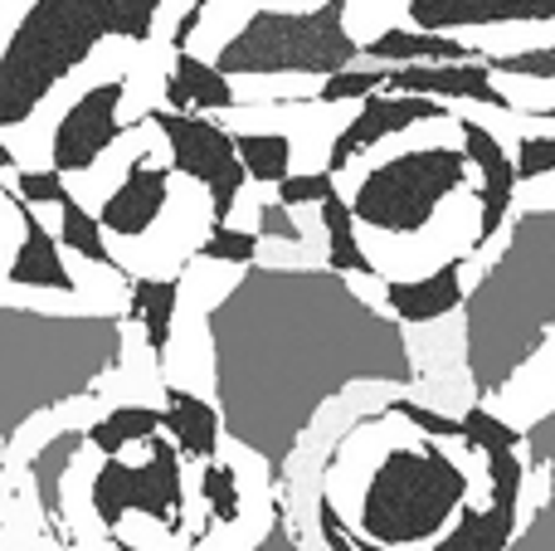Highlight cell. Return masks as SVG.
I'll use <instances>...</instances> for the list:
<instances>
[{
    "mask_svg": "<svg viewBox=\"0 0 555 551\" xmlns=\"http://www.w3.org/2000/svg\"><path fill=\"white\" fill-rule=\"evenodd\" d=\"M195 259L210 264H230V269H244V264L259 259V230H240L230 220H210V234L201 240Z\"/></svg>",
    "mask_w": 555,
    "mask_h": 551,
    "instance_id": "28",
    "label": "cell"
},
{
    "mask_svg": "<svg viewBox=\"0 0 555 551\" xmlns=\"http://www.w3.org/2000/svg\"><path fill=\"white\" fill-rule=\"evenodd\" d=\"M162 430L176 439L181 459H191V464H205V459L220 454V435H224L220 406H210V400L191 396V390H181V386H166Z\"/></svg>",
    "mask_w": 555,
    "mask_h": 551,
    "instance_id": "20",
    "label": "cell"
},
{
    "mask_svg": "<svg viewBox=\"0 0 555 551\" xmlns=\"http://www.w3.org/2000/svg\"><path fill=\"white\" fill-rule=\"evenodd\" d=\"M162 103L181 107V113L185 107H195V113H230V107L240 103V93H234L230 74H220V68L205 64L191 49H176L171 74H166V84H162Z\"/></svg>",
    "mask_w": 555,
    "mask_h": 551,
    "instance_id": "19",
    "label": "cell"
},
{
    "mask_svg": "<svg viewBox=\"0 0 555 551\" xmlns=\"http://www.w3.org/2000/svg\"><path fill=\"white\" fill-rule=\"evenodd\" d=\"M220 425L283 484L317 415L356 386H414L404 322L356 293L351 273L244 264L205 312Z\"/></svg>",
    "mask_w": 555,
    "mask_h": 551,
    "instance_id": "1",
    "label": "cell"
},
{
    "mask_svg": "<svg viewBox=\"0 0 555 551\" xmlns=\"http://www.w3.org/2000/svg\"><path fill=\"white\" fill-rule=\"evenodd\" d=\"M361 59L380 64H414V59H478L463 39H449L443 29H385L371 44H361Z\"/></svg>",
    "mask_w": 555,
    "mask_h": 551,
    "instance_id": "23",
    "label": "cell"
},
{
    "mask_svg": "<svg viewBox=\"0 0 555 551\" xmlns=\"http://www.w3.org/2000/svg\"><path fill=\"white\" fill-rule=\"evenodd\" d=\"M273 191H278V201L297 210V205H317L322 195H332L336 176L332 171H287L283 181H273Z\"/></svg>",
    "mask_w": 555,
    "mask_h": 551,
    "instance_id": "32",
    "label": "cell"
},
{
    "mask_svg": "<svg viewBox=\"0 0 555 551\" xmlns=\"http://www.w3.org/2000/svg\"><path fill=\"white\" fill-rule=\"evenodd\" d=\"M400 93H429V98H459V103L482 107H512V98L492 84V64H473V59H434V64H390V84Z\"/></svg>",
    "mask_w": 555,
    "mask_h": 551,
    "instance_id": "14",
    "label": "cell"
},
{
    "mask_svg": "<svg viewBox=\"0 0 555 551\" xmlns=\"http://www.w3.org/2000/svg\"><path fill=\"white\" fill-rule=\"evenodd\" d=\"M59 244H64V249H74L78 259L98 264V269H113V273H122V279H132V273H127L122 264L107 254V234H103V225H98V215H88L74 195H64V201H59Z\"/></svg>",
    "mask_w": 555,
    "mask_h": 551,
    "instance_id": "26",
    "label": "cell"
},
{
    "mask_svg": "<svg viewBox=\"0 0 555 551\" xmlns=\"http://www.w3.org/2000/svg\"><path fill=\"white\" fill-rule=\"evenodd\" d=\"M521 537H512V551H537V547H555V469H546V503L531 513L527 527H517Z\"/></svg>",
    "mask_w": 555,
    "mask_h": 551,
    "instance_id": "34",
    "label": "cell"
},
{
    "mask_svg": "<svg viewBox=\"0 0 555 551\" xmlns=\"http://www.w3.org/2000/svg\"><path fill=\"white\" fill-rule=\"evenodd\" d=\"M259 240H278V244H302V225L293 220V205L269 201L259 210Z\"/></svg>",
    "mask_w": 555,
    "mask_h": 551,
    "instance_id": "39",
    "label": "cell"
},
{
    "mask_svg": "<svg viewBox=\"0 0 555 551\" xmlns=\"http://www.w3.org/2000/svg\"><path fill=\"white\" fill-rule=\"evenodd\" d=\"M356 59L361 44L346 29V0H322L312 10H254L240 35L224 39L215 68L230 78H326Z\"/></svg>",
    "mask_w": 555,
    "mask_h": 551,
    "instance_id": "6",
    "label": "cell"
},
{
    "mask_svg": "<svg viewBox=\"0 0 555 551\" xmlns=\"http://www.w3.org/2000/svg\"><path fill=\"white\" fill-rule=\"evenodd\" d=\"M201 498H205V508H210V523H220V527L240 523V513H244V503H240V474H234L230 464H220V459H205V469H201Z\"/></svg>",
    "mask_w": 555,
    "mask_h": 551,
    "instance_id": "29",
    "label": "cell"
},
{
    "mask_svg": "<svg viewBox=\"0 0 555 551\" xmlns=\"http://www.w3.org/2000/svg\"><path fill=\"white\" fill-rule=\"evenodd\" d=\"M492 74L502 78H541V84H555V44L546 49H521V54H507V59H488Z\"/></svg>",
    "mask_w": 555,
    "mask_h": 551,
    "instance_id": "33",
    "label": "cell"
},
{
    "mask_svg": "<svg viewBox=\"0 0 555 551\" xmlns=\"http://www.w3.org/2000/svg\"><path fill=\"white\" fill-rule=\"evenodd\" d=\"M449 117V107L434 103L429 93H400V88H375V93L361 98V113L351 117V123L336 132L332 142V156H326V171H346V166L356 162L361 152H371V146H380L385 137H400L410 132V127L420 123H443Z\"/></svg>",
    "mask_w": 555,
    "mask_h": 551,
    "instance_id": "11",
    "label": "cell"
},
{
    "mask_svg": "<svg viewBox=\"0 0 555 551\" xmlns=\"http://www.w3.org/2000/svg\"><path fill=\"white\" fill-rule=\"evenodd\" d=\"M521 445H527V459L537 474L555 469V406H551V415H541L531 430H521Z\"/></svg>",
    "mask_w": 555,
    "mask_h": 551,
    "instance_id": "38",
    "label": "cell"
},
{
    "mask_svg": "<svg viewBox=\"0 0 555 551\" xmlns=\"http://www.w3.org/2000/svg\"><path fill=\"white\" fill-rule=\"evenodd\" d=\"M205 5H210V0H191V10H185V15H181V25H176V35H171V44H176V49H191V35H195V29H201Z\"/></svg>",
    "mask_w": 555,
    "mask_h": 551,
    "instance_id": "41",
    "label": "cell"
},
{
    "mask_svg": "<svg viewBox=\"0 0 555 551\" xmlns=\"http://www.w3.org/2000/svg\"><path fill=\"white\" fill-rule=\"evenodd\" d=\"M512 166H517V181H541V176H551L555 171V132L521 137Z\"/></svg>",
    "mask_w": 555,
    "mask_h": 551,
    "instance_id": "36",
    "label": "cell"
},
{
    "mask_svg": "<svg viewBox=\"0 0 555 551\" xmlns=\"http://www.w3.org/2000/svg\"><path fill=\"white\" fill-rule=\"evenodd\" d=\"M507 249L463 293V371L478 400H492L555 337V210L507 215Z\"/></svg>",
    "mask_w": 555,
    "mask_h": 551,
    "instance_id": "2",
    "label": "cell"
},
{
    "mask_svg": "<svg viewBox=\"0 0 555 551\" xmlns=\"http://www.w3.org/2000/svg\"><path fill=\"white\" fill-rule=\"evenodd\" d=\"M322 225H326V264H332L336 273H361V279H371L375 273V264L365 259V249H361V240H356V215H351V205L341 201V195H322Z\"/></svg>",
    "mask_w": 555,
    "mask_h": 551,
    "instance_id": "24",
    "label": "cell"
},
{
    "mask_svg": "<svg viewBox=\"0 0 555 551\" xmlns=\"http://www.w3.org/2000/svg\"><path fill=\"white\" fill-rule=\"evenodd\" d=\"M156 430H162V410L156 406H117L103 420H93L83 435L98 454H122L127 445H146Z\"/></svg>",
    "mask_w": 555,
    "mask_h": 551,
    "instance_id": "25",
    "label": "cell"
},
{
    "mask_svg": "<svg viewBox=\"0 0 555 551\" xmlns=\"http://www.w3.org/2000/svg\"><path fill=\"white\" fill-rule=\"evenodd\" d=\"M463 181H468L463 146H410L371 166L346 205L365 230L385 240H410L439 220V210L463 191Z\"/></svg>",
    "mask_w": 555,
    "mask_h": 551,
    "instance_id": "7",
    "label": "cell"
},
{
    "mask_svg": "<svg viewBox=\"0 0 555 551\" xmlns=\"http://www.w3.org/2000/svg\"><path fill=\"white\" fill-rule=\"evenodd\" d=\"M181 449L176 439H162L156 430L146 439V459L142 464H122L117 454H103L93 474V488H88V503H93V517L113 533L122 527L127 513H142L152 523H162L166 533H185V478H181Z\"/></svg>",
    "mask_w": 555,
    "mask_h": 551,
    "instance_id": "8",
    "label": "cell"
},
{
    "mask_svg": "<svg viewBox=\"0 0 555 551\" xmlns=\"http://www.w3.org/2000/svg\"><path fill=\"white\" fill-rule=\"evenodd\" d=\"M555 20V0H410V25L463 29V25H531Z\"/></svg>",
    "mask_w": 555,
    "mask_h": 551,
    "instance_id": "16",
    "label": "cell"
},
{
    "mask_svg": "<svg viewBox=\"0 0 555 551\" xmlns=\"http://www.w3.org/2000/svg\"><path fill=\"white\" fill-rule=\"evenodd\" d=\"M463 132V156H468L473 166H478L482 176V210H478V234H473V249H482V244H492L502 234V225H507L512 215V195H517V166H512L507 146H502V137L492 132V127L473 123V117H453Z\"/></svg>",
    "mask_w": 555,
    "mask_h": 551,
    "instance_id": "12",
    "label": "cell"
},
{
    "mask_svg": "<svg viewBox=\"0 0 555 551\" xmlns=\"http://www.w3.org/2000/svg\"><path fill=\"white\" fill-rule=\"evenodd\" d=\"M317 542L322 547H332V551H361V547H371L365 537H351V527L341 523V513H336V498L332 494H317Z\"/></svg>",
    "mask_w": 555,
    "mask_h": 551,
    "instance_id": "37",
    "label": "cell"
},
{
    "mask_svg": "<svg viewBox=\"0 0 555 551\" xmlns=\"http://www.w3.org/2000/svg\"><path fill=\"white\" fill-rule=\"evenodd\" d=\"M234 152L244 162V176L259 185H273L293 171V142L283 132H234Z\"/></svg>",
    "mask_w": 555,
    "mask_h": 551,
    "instance_id": "27",
    "label": "cell"
},
{
    "mask_svg": "<svg viewBox=\"0 0 555 551\" xmlns=\"http://www.w3.org/2000/svg\"><path fill=\"white\" fill-rule=\"evenodd\" d=\"M181 303V279H127V322H137L146 337V351L166 361L171 351V322Z\"/></svg>",
    "mask_w": 555,
    "mask_h": 551,
    "instance_id": "22",
    "label": "cell"
},
{
    "mask_svg": "<svg viewBox=\"0 0 555 551\" xmlns=\"http://www.w3.org/2000/svg\"><path fill=\"white\" fill-rule=\"evenodd\" d=\"M166 201H171V166L137 156L132 171L122 176V185L103 201L98 225H103V234H117V240H142V234L156 230Z\"/></svg>",
    "mask_w": 555,
    "mask_h": 551,
    "instance_id": "13",
    "label": "cell"
},
{
    "mask_svg": "<svg viewBox=\"0 0 555 551\" xmlns=\"http://www.w3.org/2000/svg\"><path fill=\"white\" fill-rule=\"evenodd\" d=\"M88 445L83 430H64V435L44 439V445L29 454L25 474H29V488H35V503H39V517H44V527L54 533V542H74L68 537V513H64V478L68 469H74L78 449Z\"/></svg>",
    "mask_w": 555,
    "mask_h": 551,
    "instance_id": "18",
    "label": "cell"
},
{
    "mask_svg": "<svg viewBox=\"0 0 555 551\" xmlns=\"http://www.w3.org/2000/svg\"><path fill=\"white\" fill-rule=\"evenodd\" d=\"M459 303H463V254L449 259L443 269L424 273V279L385 283V308H390L404 328H429V322L459 312Z\"/></svg>",
    "mask_w": 555,
    "mask_h": 551,
    "instance_id": "17",
    "label": "cell"
},
{
    "mask_svg": "<svg viewBox=\"0 0 555 551\" xmlns=\"http://www.w3.org/2000/svg\"><path fill=\"white\" fill-rule=\"evenodd\" d=\"M127 347L117 312H44L0 303V449L29 420L93 396Z\"/></svg>",
    "mask_w": 555,
    "mask_h": 551,
    "instance_id": "3",
    "label": "cell"
},
{
    "mask_svg": "<svg viewBox=\"0 0 555 551\" xmlns=\"http://www.w3.org/2000/svg\"><path fill=\"white\" fill-rule=\"evenodd\" d=\"M390 84V64H380V68H356V64H346V68H336V74H326L322 78V93H317V103H361L365 93H375V88H385Z\"/></svg>",
    "mask_w": 555,
    "mask_h": 551,
    "instance_id": "31",
    "label": "cell"
},
{
    "mask_svg": "<svg viewBox=\"0 0 555 551\" xmlns=\"http://www.w3.org/2000/svg\"><path fill=\"white\" fill-rule=\"evenodd\" d=\"M263 551H287V547H297V537H293V523H287V503L273 494V527H269V537L259 542Z\"/></svg>",
    "mask_w": 555,
    "mask_h": 551,
    "instance_id": "40",
    "label": "cell"
},
{
    "mask_svg": "<svg viewBox=\"0 0 555 551\" xmlns=\"http://www.w3.org/2000/svg\"><path fill=\"white\" fill-rule=\"evenodd\" d=\"M15 195L29 205H59L68 195L64 176L54 171V166H29V171H20L15 166Z\"/></svg>",
    "mask_w": 555,
    "mask_h": 551,
    "instance_id": "35",
    "label": "cell"
},
{
    "mask_svg": "<svg viewBox=\"0 0 555 551\" xmlns=\"http://www.w3.org/2000/svg\"><path fill=\"white\" fill-rule=\"evenodd\" d=\"M463 503H468L463 464L443 454L439 439L424 435V445H395L365 474L356 494V533L371 542V551L434 547Z\"/></svg>",
    "mask_w": 555,
    "mask_h": 551,
    "instance_id": "5",
    "label": "cell"
},
{
    "mask_svg": "<svg viewBox=\"0 0 555 551\" xmlns=\"http://www.w3.org/2000/svg\"><path fill=\"white\" fill-rule=\"evenodd\" d=\"M146 123L171 146V171L205 185V195H210V220H230L234 205H240V191L249 185L240 152H234V132H224L220 123H210V117L195 113V107H185V113L181 107H152Z\"/></svg>",
    "mask_w": 555,
    "mask_h": 551,
    "instance_id": "9",
    "label": "cell"
},
{
    "mask_svg": "<svg viewBox=\"0 0 555 551\" xmlns=\"http://www.w3.org/2000/svg\"><path fill=\"white\" fill-rule=\"evenodd\" d=\"M122 98L127 84L122 78H107V84H93L83 98L68 103V113L59 117L54 137H49V166L59 176H83L98 166V156L113 142H122Z\"/></svg>",
    "mask_w": 555,
    "mask_h": 551,
    "instance_id": "10",
    "label": "cell"
},
{
    "mask_svg": "<svg viewBox=\"0 0 555 551\" xmlns=\"http://www.w3.org/2000/svg\"><path fill=\"white\" fill-rule=\"evenodd\" d=\"M0 171H15V152L5 142H0Z\"/></svg>",
    "mask_w": 555,
    "mask_h": 551,
    "instance_id": "42",
    "label": "cell"
},
{
    "mask_svg": "<svg viewBox=\"0 0 555 551\" xmlns=\"http://www.w3.org/2000/svg\"><path fill=\"white\" fill-rule=\"evenodd\" d=\"M521 527V503L512 498H492L488 508L463 503L453 513L449 533L434 542V551H502Z\"/></svg>",
    "mask_w": 555,
    "mask_h": 551,
    "instance_id": "21",
    "label": "cell"
},
{
    "mask_svg": "<svg viewBox=\"0 0 555 551\" xmlns=\"http://www.w3.org/2000/svg\"><path fill=\"white\" fill-rule=\"evenodd\" d=\"M156 10L162 0H35L0 49V132L29 123L103 39L146 44Z\"/></svg>",
    "mask_w": 555,
    "mask_h": 551,
    "instance_id": "4",
    "label": "cell"
},
{
    "mask_svg": "<svg viewBox=\"0 0 555 551\" xmlns=\"http://www.w3.org/2000/svg\"><path fill=\"white\" fill-rule=\"evenodd\" d=\"M10 205L20 210V230H25V240H20L15 259H10L5 283L10 289H35V293H74L78 283H74V273H68V264H64V244L44 230L39 210L29 201H20L15 191H10Z\"/></svg>",
    "mask_w": 555,
    "mask_h": 551,
    "instance_id": "15",
    "label": "cell"
},
{
    "mask_svg": "<svg viewBox=\"0 0 555 551\" xmlns=\"http://www.w3.org/2000/svg\"><path fill=\"white\" fill-rule=\"evenodd\" d=\"M459 439L478 454H492V449H521V430H512L502 415H492L488 406H468L459 415Z\"/></svg>",
    "mask_w": 555,
    "mask_h": 551,
    "instance_id": "30",
    "label": "cell"
}]
</instances>
